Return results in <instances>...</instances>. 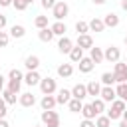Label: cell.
Returning <instances> with one entry per match:
<instances>
[{
  "mask_svg": "<svg viewBox=\"0 0 127 127\" xmlns=\"http://www.w3.org/2000/svg\"><path fill=\"white\" fill-rule=\"evenodd\" d=\"M24 2H26V4H32V2H34V0H24Z\"/></svg>",
  "mask_w": 127,
  "mask_h": 127,
  "instance_id": "obj_50",
  "label": "cell"
},
{
  "mask_svg": "<svg viewBox=\"0 0 127 127\" xmlns=\"http://www.w3.org/2000/svg\"><path fill=\"white\" fill-rule=\"evenodd\" d=\"M91 107H93L95 115H101V113L105 111V101H103V99H99V97H95V99L91 101Z\"/></svg>",
  "mask_w": 127,
  "mask_h": 127,
  "instance_id": "obj_28",
  "label": "cell"
},
{
  "mask_svg": "<svg viewBox=\"0 0 127 127\" xmlns=\"http://www.w3.org/2000/svg\"><path fill=\"white\" fill-rule=\"evenodd\" d=\"M56 2H65V0H56Z\"/></svg>",
  "mask_w": 127,
  "mask_h": 127,
  "instance_id": "obj_52",
  "label": "cell"
},
{
  "mask_svg": "<svg viewBox=\"0 0 127 127\" xmlns=\"http://www.w3.org/2000/svg\"><path fill=\"white\" fill-rule=\"evenodd\" d=\"M99 99H103L105 103H113V101L117 99L115 89H113L111 85H103V87H101V91H99Z\"/></svg>",
  "mask_w": 127,
  "mask_h": 127,
  "instance_id": "obj_7",
  "label": "cell"
},
{
  "mask_svg": "<svg viewBox=\"0 0 127 127\" xmlns=\"http://www.w3.org/2000/svg\"><path fill=\"white\" fill-rule=\"evenodd\" d=\"M115 95H117L121 101L127 103V83H117V87H115Z\"/></svg>",
  "mask_w": 127,
  "mask_h": 127,
  "instance_id": "obj_29",
  "label": "cell"
},
{
  "mask_svg": "<svg viewBox=\"0 0 127 127\" xmlns=\"http://www.w3.org/2000/svg\"><path fill=\"white\" fill-rule=\"evenodd\" d=\"M103 24H105V28H117L119 26V16L115 12H107L103 16Z\"/></svg>",
  "mask_w": 127,
  "mask_h": 127,
  "instance_id": "obj_11",
  "label": "cell"
},
{
  "mask_svg": "<svg viewBox=\"0 0 127 127\" xmlns=\"http://www.w3.org/2000/svg\"><path fill=\"white\" fill-rule=\"evenodd\" d=\"M67 107H69V111L71 113H79L81 111V107H83V101H79V99H69V103H67Z\"/></svg>",
  "mask_w": 127,
  "mask_h": 127,
  "instance_id": "obj_30",
  "label": "cell"
},
{
  "mask_svg": "<svg viewBox=\"0 0 127 127\" xmlns=\"http://www.w3.org/2000/svg\"><path fill=\"white\" fill-rule=\"evenodd\" d=\"M12 6H14L18 12H24V10L28 8V4H26L24 0H12Z\"/></svg>",
  "mask_w": 127,
  "mask_h": 127,
  "instance_id": "obj_36",
  "label": "cell"
},
{
  "mask_svg": "<svg viewBox=\"0 0 127 127\" xmlns=\"http://www.w3.org/2000/svg\"><path fill=\"white\" fill-rule=\"evenodd\" d=\"M24 81H26V85L34 87V85H40L42 77H40V73H38V71H28V73L24 75Z\"/></svg>",
  "mask_w": 127,
  "mask_h": 127,
  "instance_id": "obj_14",
  "label": "cell"
},
{
  "mask_svg": "<svg viewBox=\"0 0 127 127\" xmlns=\"http://www.w3.org/2000/svg\"><path fill=\"white\" fill-rule=\"evenodd\" d=\"M119 127H127V121H125V119H121V123H119Z\"/></svg>",
  "mask_w": 127,
  "mask_h": 127,
  "instance_id": "obj_48",
  "label": "cell"
},
{
  "mask_svg": "<svg viewBox=\"0 0 127 127\" xmlns=\"http://www.w3.org/2000/svg\"><path fill=\"white\" fill-rule=\"evenodd\" d=\"M113 77H115V83H127V64L125 62H115Z\"/></svg>",
  "mask_w": 127,
  "mask_h": 127,
  "instance_id": "obj_2",
  "label": "cell"
},
{
  "mask_svg": "<svg viewBox=\"0 0 127 127\" xmlns=\"http://www.w3.org/2000/svg\"><path fill=\"white\" fill-rule=\"evenodd\" d=\"M77 64H79V71H81V73H89V71L93 69V65H95V64H93L89 58H85V56H83Z\"/></svg>",
  "mask_w": 127,
  "mask_h": 127,
  "instance_id": "obj_18",
  "label": "cell"
},
{
  "mask_svg": "<svg viewBox=\"0 0 127 127\" xmlns=\"http://www.w3.org/2000/svg\"><path fill=\"white\" fill-rule=\"evenodd\" d=\"M71 73H73V65H71V64H62V65H58V75H60V77H71Z\"/></svg>",
  "mask_w": 127,
  "mask_h": 127,
  "instance_id": "obj_19",
  "label": "cell"
},
{
  "mask_svg": "<svg viewBox=\"0 0 127 127\" xmlns=\"http://www.w3.org/2000/svg\"><path fill=\"white\" fill-rule=\"evenodd\" d=\"M52 14H54L56 22H62V20L69 14V6H67V2H56V6L52 8Z\"/></svg>",
  "mask_w": 127,
  "mask_h": 127,
  "instance_id": "obj_4",
  "label": "cell"
},
{
  "mask_svg": "<svg viewBox=\"0 0 127 127\" xmlns=\"http://www.w3.org/2000/svg\"><path fill=\"white\" fill-rule=\"evenodd\" d=\"M91 2H93V4H97V6H101V4H105L107 0H91Z\"/></svg>",
  "mask_w": 127,
  "mask_h": 127,
  "instance_id": "obj_44",
  "label": "cell"
},
{
  "mask_svg": "<svg viewBox=\"0 0 127 127\" xmlns=\"http://www.w3.org/2000/svg\"><path fill=\"white\" fill-rule=\"evenodd\" d=\"M87 24H89V32H103V30H105L103 20H99V18H93V20L87 22Z\"/></svg>",
  "mask_w": 127,
  "mask_h": 127,
  "instance_id": "obj_23",
  "label": "cell"
},
{
  "mask_svg": "<svg viewBox=\"0 0 127 127\" xmlns=\"http://www.w3.org/2000/svg\"><path fill=\"white\" fill-rule=\"evenodd\" d=\"M75 32H77V36H81V34H87V32H89V24H87V22H83V20L75 22Z\"/></svg>",
  "mask_w": 127,
  "mask_h": 127,
  "instance_id": "obj_34",
  "label": "cell"
},
{
  "mask_svg": "<svg viewBox=\"0 0 127 127\" xmlns=\"http://www.w3.org/2000/svg\"><path fill=\"white\" fill-rule=\"evenodd\" d=\"M40 89L44 95H54L58 91V85H56V79L54 77H42L40 81Z\"/></svg>",
  "mask_w": 127,
  "mask_h": 127,
  "instance_id": "obj_5",
  "label": "cell"
},
{
  "mask_svg": "<svg viewBox=\"0 0 127 127\" xmlns=\"http://www.w3.org/2000/svg\"><path fill=\"white\" fill-rule=\"evenodd\" d=\"M18 103H20L22 107H34V105H36V95H34L32 91L20 93V97H18Z\"/></svg>",
  "mask_w": 127,
  "mask_h": 127,
  "instance_id": "obj_9",
  "label": "cell"
},
{
  "mask_svg": "<svg viewBox=\"0 0 127 127\" xmlns=\"http://www.w3.org/2000/svg\"><path fill=\"white\" fill-rule=\"evenodd\" d=\"M6 24H8V18H6L4 14H0V30H4V28H6Z\"/></svg>",
  "mask_w": 127,
  "mask_h": 127,
  "instance_id": "obj_42",
  "label": "cell"
},
{
  "mask_svg": "<svg viewBox=\"0 0 127 127\" xmlns=\"http://www.w3.org/2000/svg\"><path fill=\"white\" fill-rule=\"evenodd\" d=\"M69 91H71V97H73V99H79V101H83V99L87 97V87H85L83 83H75V85H73Z\"/></svg>",
  "mask_w": 127,
  "mask_h": 127,
  "instance_id": "obj_8",
  "label": "cell"
},
{
  "mask_svg": "<svg viewBox=\"0 0 127 127\" xmlns=\"http://www.w3.org/2000/svg\"><path fill=\"white\" fill-rule=\"evenodd\" d=\"M50 30L54 32V36H65V32H67V28H65L64 22H54L50 26Z\"/></svg>",
  "mask_w": 127,
  "mask_h": 127,
  "instance_id": "obj_20",
  "label": "cell"
},
{
  "mask_svg": "<svg viewBox=\"0 0 127 127\" xmlns=\"http://www.w3.org/2000/svg\"><path fill=\"white\" fill-rule=\"evenodd\" d=\"M125 64H127V60H125Z\"/></svg>",
  "mask_w": 127,
  "mask_h": 127,
  "instance_id": "obj_54",
  "label": "cell"
},
{
  "mask_svg": "<svg viewBox=\"0 0 127 127\" xmlns=\"http://www.w3.org/2000/svg\"><path fill=\"white\" fill-rule=\"evenodd\" d=\"M0 127H10V125H8V121H6V119H0Z\"/></svg>",
  "mask_w": 127,
  "mask_h": 127,
  "instance_id": "obj_45",
  "label": "cell"
},
{
  "mask_svg": "<svg viewBox=\"0 0 127 127\" xmlns=\"http://www.w3.org/2000/svg\"><path fill=\"white\" fill-rule=\"evenodd\" d=\"M0 6L6 8V6H12V0H0Z\"/></svg>",
  "mask_w": 127,
  "mask_h": 127,
  "instance_id": "obj_43",
  "label": "cell"
},
{
  "mask_svg": "<svg viewBox=\"0 0 127 127\" xmlns=\"http://www.w3.org/2000/svg\"><path fill=\"white\" fill-rule=\"evenodd\" d=\"M8 79H24V75H22V71L20 69H10V73H8Z\"/></svg>",
  "mask_w": 127,
  "mask_h": 127,
  "instance_id": "obj_38",
  "label": "cell"
},
{
  "mask_svg": "<svg viewBox=\"0 0 127 127\" xmlns=\"http://www.w3.org/2000/svg\"><path fill=\"white\" fill-rule=\"evenodd\" d=\"M8 42H10V34L0 30V48H6V46H8Z\"/></svg>",
  "mask_w": 127,
  "mask_h": 127,
  "instance_id": "obj_37",
  "label": "cell"
},
{
  "mask_svg": "<svg viewBox=\"0 0 127 127\" xmlns=\"http://www.w3.org/2000/svg\"><path fill=\"white\" fill-rule=\"evenodd\" d=\"M38 38H40L42 42L50 44V42L54 40V32H52V30H50V26H48V28H44V30H40V32H38Z\"/></svg>",
  "mask_w": 127,
  "mask_h": 127,
  "instance_id": "obj_24",
  "label": "cell"
},
{
  "mask_svg": "<svg viewBox=\"0 0 127 127\" xmlns=\"http://www.w3.org/2000/svg\"><path fill=\"white\" fill-rule=\"evenodd\" d=\"M69 99H71V91H69V89H58L56 103H60V105H67Z\"/></svg>",
  "mask_w": 127,
  "mask_h": 127,
  "instance_id": "obj_15",
  "label": "cell"
},
{
  "mask_svg": "<svg viewBox=\"0 0 127 127\" xmlns=\"http://www.w3.org/2000/svg\"><path fill=\"white\" fill-rule=\"evenodd\" d=\"M42 6H44L46 10H52V8L56 6V0H42Z\"/></svg>",
  "mask_w": 127,
  "mask_h": 127,
  "instance_id": "obj_40",
  "label": "cell"
},
{
  "mask_svg": "<svg viewBox=\"0 0 127 127\" xmlns=\"http://www.w3.org/2000/svg\"><path fill=\"white\" fill-rule=\"evenodd\" d=\"M42 123L46 127H60V115L50 109V111H42Z\"/></svg>",
  "mask_w": 127,
  "mask_h": 127,
  "instance_id": "obj_3",
  "label": "cell"
},
{
  "mask_svg": "<svg viewBox=\"0 0 127 127\" xmlns=\"http://www.w3.org/2000/svg\"><path fill=\"white\" fill-rule=\"evenodd\" d=\"M6 113H8V105H6V101L0 97V119H4Z\"/></svg>",
  "mask_w": 127,
  "mask_h": 127,
  "instance_id": "obj_39",
  "label": "cell"
},
{
  "mask_svg": "<svg viewBox=\"0 0 127 127\" xmlns=\"http://www.w3.org/2000/svg\"><path fill=\"white\" fill-rule=\"evenodd\" d=\"M71 48H73V42H71L67 36H62V38H60V42H58V50H60L62 54H69V52H71Z\"/></svg>",
  "mask_w": 127,
  "mask_h": 127,
  "instance_id": "obj_12",
  "label": "cell"
},
{
  "mask_svg": "<svg viewBox=\"0 0 127 127\" xmlns=\"http://www.w3.org/2000/svg\"><path fill=\"white\" fill-rule=\"evenodd\" d=\"M101 83H103V85H113V83H115V77H113V73H109V71L101 73Z\"/></svg>",
  "mask_w": 127,
  "mask_h": 127,
  "instance_id": "obj_35",
  "label": "cell"
},
{
  "mask_svg": "<svg viewBox=\"0 0 127 127\" xmlns=\"http://www.w3.org/2000/svg\"><path fill=\"white\" fill-rule=\"evenodd\" d=\"M20 87H22V79H8V89L12 93H20Z\"/></svg>",
  "mask_w": 127,
  "mask_h": 127,
  "instance_id": "obj_31",
  "label": "cell"
},
{
  "mask_svg": "<svg viewBox=\"0 0 127 127\" xmlns=\"http://www.w3.org/2000/svg\"><path fill=\"white\" fill-rule=\"evenodd\" d=\"M40 105H42V111H50V109H54L58 103H56V97H54V95H44L42 101H40Z\"/></svg>",
  "mask_w": 127,
  "mask_h": 127,
  "instance_id": "obj_16",
  "label": "cell"
},
{
  "mask_svg": "<svg viewBox=\"0 0 127 127\" xmlns=\"http://www.w3.org/2000/svg\"><path fill=\"white\" fill-rule=\"evenodd\" d=\"M89 60H91L93 64H101V62H103V50L93 46V48L89 50Z\"/></svg>",
  "mask_w": 127,
  "mask_h": 127,
  "instance_id": "obj_17",
  "label": "cell"
},
{
  "mask_svg": "<svg viewBox=\"0 0 127 127\" xmlns=\"http://www.w3.org/2000/svg\"><path fill=\"white\" fill-rule=\"evenodd\" d=\"M123 42H125V46H127V36H125V40H123Z\"/></svg>",
  "mask_w": 127,
  "mask_h": 127,
  "instance_id": "obj_51",
  "label": "cell"
},
{
  "mask_svg": "<svg viewBox=\"0 0 127 127\" xmlns=\"http://www.w3.org/2000/svg\"><path fill=\"white\" fill-rule=\"evenodd\" d=\"M75 46L81 48V50H91L93 48V38L89 34H81V36H77V44Z\"/></svg>",
  "mask_w": 127,
  "mask_h": 127,
  "instance_id": "obj_10",
  "label": "cell"
},
{
  "mask_svg": "<svg viewBox=\"0 0 127 127\" xmlns=\"http://www.w3.org/2000/svg\"><path fill=\"white\" fill-rule=\"evenodd\" d=\"M119 4H121V8H123V10H125V12H127V0H121V2H119Z\"/></svg>",
  "mask_w": 127,
  "mask_h": 127,
  "instance_id": "obj_46",
  "label": "cell"
},
{
  "mask_svg": "<svg viewBox=\"0 0 127 127\" xmlns=\"http://www.w3.org/2000/svg\"><path fill=\"white\" fill-rule=\"evenodd\" d=\"M121 119H125V121H127V109L123 111V115H121Z\"/></svg>",
  "mask_w": 127,
  "mask_h": 127,
  "instance_id": "obj_49",
  "label": "cell"
},
{
  "mask_svg": "<svg viewBox=\"0 0 127 127\" xmlns=\"http://www.w3.org/2000/svg\"><path fill=\"white\" fill-rule=\"evenodd\" d=\"M26 36V28L22 24H14L10 28V38H24Z\"/></svg>",
  "mask_w": 127,
  "mask_h": 127,
  "instance_id": "obj_21",
  "label": "cell"
},
{
  "mask_svg": "<svg viewBox=\"0 0 127 127\" xmlns=\"http://www.w3.org/2000/svg\"><path fill=\"white\" fill-rule=\"evenodd\" d=\"M2 89H4V77H2V73H0V93H2Z\"/></svg>",
  "mask_w": 127,
  "mask_h": 127,
  "instance_id": "obj_47",
  "label": "cell"
},
{
  "mask_svg": "<svg viewBox=\"0 0 127 127\" xmlns=\"http://www.w3.org/2000/svg\"><path fill=\"white\" fill-rule=\"evenodd\" d=\"M0 97L6 101V105H12V103H16V93H12L8 87H4L2 89V93H0Z\"/></svg>",
  "mask_w": 127,
  "mask_h": 127,
  "instance_id": "obj_25",
  "label": "cell"
},
{
  "mask_svg": "<svg viewBox=\"0 0 127 127\" xmlns=\"http://www.w3.org/2000/svg\"><path fill=\"white\" fill-rule=\"evenodd\" d=\"M127 109V103L125 101H121V99H115L113 103H111V109L105 113L111 121H115V119H121V115H123V111Z\"/></svg>",
  "mask_w": 127,
  "mask_h": 127,
  "instance_id": "obj_1",
  "label": "cell"
},
{
  "mask_svg": "<svg viewBox=\"0 0 127 127\" xmlns=\"http://www.w3.org/2000/svg\"><path fill=\"white\" fill-rule=\"evenodd\" d=\"M119 58H121L119 48H115V46L105 48V52H103V60H107L109 64H115V62H119Z\"/></svg>",
  "mask_w": 127,
  "mask_h": 127,
  "instance_id": "obj_6",
  "label": "cell"
},
{
  "mask_svg": "<svg viewBox=\"0 0 127 127\" xmlns=\"http://www.w3.org/2000/svg\"><path fill=\"white\" fill-rule=\"evenodd\" d=\"M34 127H42V125H34Z\"/></svg>",
  "mask_w": 127,
  "mask_h": 127,
  "instance_id": "obj_53",
  "label": "cell"
},
{
  "mask_svg": "<svg viewBox=\"0 0 127 127\" xmlns=\"http://www.w3.org/2000/svg\"><path fill=\"white\" fill-rule=\"evenodd\" d=\"M85 87H87V95H91L93 99L99 95V91H101V85L97 83V81H89V83H85Z\"/></svg>",
  "mask_w": 127,
  "mask_h": 127,
  "instance_id": "obj_22",
  "label": "cell"
},
{
  "mask_svg": "<svg viewBox=\"0 0 127 127\" xmlns=\"http://www.w3.org/2000/svg\"><path fill=\"white\" fill-rule=\"evenodd\" d=\"M67 56H69V60H71L73 64H77V62L83 58V50H81V48H77V46H73V48H71V52H69Z\"/></svg>",
  "mask_w": 127,
  "mask_h": 127,
  "instance_id": "obj_27",
  "label": "cell"
},
{
  "mask_svg": "<svg viewBox=\"0 0 127 127\" xmlns=\"http://www.w3.org/2000/svg\"><path fill=\"white\" fill-rule=\"evenodd\" d=\"M79 113L83 115V119H95V117H97L95 111H93V107H91V103H83V107H81Z\"/></svg>",
  "mask_w": 127,
  "mask_h": 127,
  "instance_id": "obj_26",
  "label": "cell"
},
{
  "mask_svg": "<svg viewBox=\"0 0 127 127\" xmlns=\"http://www.w3.org/2000/svg\"><path fill=\"white\" fill-rule=\"evenodd\" d=\"M109 125H111V119H109L107 115L101 113V115L95 117V127H109Z\"/></svg>",
  "mask_w": 127,
  "mask_h": 127,
  "instance_id": "obj_32",
  "label": "cell"
},
{
  "mask_svg": "<svg viewBox=\"0 0 127 127\" xmlns=\"http://www.w3.org/2000/svg\"><path fill=\"white\" fill-rule=\"evenodd\" d=\"M24 65H26L28 71H38V67H40V58H38V56H28V58L24 60Z\"/></svg>",
  "mask_w": 127,
  "mask_h": 127,
  "instance_id": "obj_13",
  "label": "cell"
},
{
  "mask_svg": "<svg viewBox=\"0 0 127 127\" xmlns=\"http://www.w3.org/2000/svg\"><path fill=\"white\" fill-rule=\"evenodd\" d=\"M79 127H95V121H93V119H83V121L79 123Z\"/></svg>",
  "mask_w": 127,
  "mask_h": 127,
  "instance_id": "obj_41",
  "label": "cell"
},
{
  "mask_svg": "<svg viewBox=\"0 0 127 127\" xmlns=\"http://www.w3.org/2000/svg\"><path fill=\"white\" fill-rule=\"evenodd\" d=\"M34 26L38 28V30H44V28H48V16H36V20H34Z\"/></svg>",
  "mask_w": 127,
  "mask_h": 127,
  "instance_id": "obj_33",
  "label": "cell"
}]
</instances>
